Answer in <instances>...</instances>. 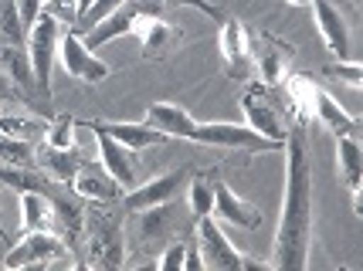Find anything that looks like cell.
Returning a JSON list of instances; mask_svg holds the SVG:
<instances>
[{
	"label": "cell",
	"instance_id": "obj_18",
	"mask_svg": "<svg viewBox=\"0 0 363 271\" xmlns=\"http://www.w3.org/2000/svg\"><path fill=\"white\" fill-rule=\"evenodd\" d=\"M34 160H38V166L45 170L51 180H58V183H65V187H72V180L79 176V170L89 163V156H85V149H79V146H68V149H55V146H34Z\"/></svg>",
	"mask_w": 363,
	"mask_h": 271
},
{
	"label": "cell",
	"instance_id": "obj_32",
	"mask_svg": "<svg viewBox=\"0 0 363 271\" xmlns=\"http://www.w3.org/2000/svg\"><path fill=\"white\" fill-rule=\"evenodd\" d=\"M17 4V17H21V28L24 31H31L38 14H41V7H45V0H14Z\"/></svg>",
	"mask_w": 363,
	"mask_h": 271
},
{
	"label": "cell",
	"instance_id": "obj_12",
	"mask_svg": "<svg viewBox=\"0 0 363 271\" xmlns=\"http://www.w3.org/2000/svg\"><path fill=\"white\" fill-rule=\"evenodd\" d=\"M58 54H62L65 71H68L72 79H82V81H102V79H109V64L95 58V51L89 48L85 41H82V34L65 31Z\"/></svg>",
	"mask_w": 363,
	"mask_h": 271
},
{
	"label": "cell",
	"instance_id": "obj_36",
	"mask_svg": "<svg viewBox=\"0 0 363 271\" xmlns=\"http://www.w3.org/2000/svg\"><path fill=\"white\" fill-rule=\"evenodd\" d=\"M163 4H184V7H197V11L207 17H221V11H218L214 4H207V0H163Z\"/></svg>",
	"mask_w": 363,
	"mask_h": 271
},
{
	"label": "cell",
	"instance_id": "obj_31",
	"mask_svg": "<svg viewBox=\"0 0 363 271\" xmlns=\"http://www.w3.org/2000/svg\"><path fill=\"white\" fill-rule=\"evenodd\" d=\"M184 258H187V241L174 238L167 244V251H160V265L163 268H184Z\"/></svg>",
	"mask_w": 363,
	"mask_h": 271
},
{
	"label": "cell",
	"instance_id": "obj_34",
	"mask_svg": "<svg viewBox=\"0 0 363 271\" xmlns=\"http://www.w3.org/2000/svg\"><path fill=\"white\" fill-rule=\"evenodd\" d=\"M17 98H24V96L17 92V85L11 81V75L0 68V102H17Z\"/></svg>",
	"mask_w": 363,
	"mask_h": 271
},
{
	"label": "cell",
	"instance_id": "obj_25",
	"mask_svg": "<svg viewBox=\"0 0 363 271\" xmlns=\"http://www.w3.org/2000/svg\"><path fill=\"white\" fill-rule=\"evenodd\" d=\"M214 176H218V170L187 176V204L194 210V217H207L214 210Z\"/></svg>",
	"mask_w": 363,
	"mask_h": 271
},
{
	"label": "cell",
	"instance_id": "obj_4",
	"mask_svg": "<svg viewBox=\"0 0 363 271\" xmlns=\"http://www.w3.org/2000/svg\"><path fill=\"white\" fill-rule=\"evenodd\" d=\"M160 14H163V0H126L109 17H102L82 41L92 51H99L102 45H109V41L123 38V34H136V28H140L146 17H160Z\"/></svg>",
	"mask_w": 363,
	"mask_h": 271
},
{
	"label": "cell",
	"instance_id": "obj_20",
	"mask_svg": "<svg viewBox=\"0 0 363 271\" xmlns=\"http://www.w3.org/2000/svg\"><path fill=\"white\" fill-rule=\"evenodd\" d=\"M140 41H143V54L146 58H163V54H170L177 48V28L174 24H167L163 17H146L140 28Z\"/></svg>",
	"mask_w": 363,
	"mask_h": 271
},
{
	"label": "cell",
	"instance_id": "obj_28",
	"mask_svg": "<svg viewBox=\"0 0 363 271\" xmlns=\"http://www.w3.org/2000/svg\"><path fill=\"white\" fill-rule=\"evenodd\" d=\"M75 129H79V122H75L72 115H55V119H48L45 143L55 146V149H68V146H79V143H75Z\"/></svg>",
	"mask_w": 363,
	"mask_h": 271
},
{
	"label": "cell",
	"instance_id": "obj_7",
	"mask_svg": "<svg viewBox=\"0 0 363 271\" xmlns=\"http://www.w3.org/2000/svg\"><path fill=\"white\" fill-rule=\"evenodd\" d=\"M177 234H180V210L174 207V200H163V204H153V207H146V210H136L133 238H136L143 255L160 251Z\"/></svg>",
	"mask_w": 363,
	"mask_h": 271
},
{
	"label": "cell",
	"instance_id": "obj_2",
	"mask_svg": "<svg viewBox=\"0 0 363 271\" xmlns=\"http://www.w3.org/2000/svg\"><path fill=\"white\" fill-rule=\"evenodd\" d=\"M126 224L116 204H89L85 207V231L82 238L89 244L85 265L92 268H119L126 261Z\"/></svg>",
	"mask_w": 363,
	"mask_h": 271
},
{
	"label": "cell",
	"instance_id": "obj_3",
	"mask_svg": "<svg viewBox=\"0 0 363 271\" xmlns=\"http://www.w3.org/2000/svg\"><path fill=\"white\" fill-rule=\"evenodd\" d=\"M62 34L65 28L55 21V17L41 11L34 28L28 31V58H31V71H34V81L41 88V96H51V68H55V54L62 48Z\"/></svg>",
	"mask_w": 363,
	"mask_h": 271
},
{
	"label": "cell",
	"instance_id": "obj_15",
	"mask_svg": "<svg viewBox=\"0 0 363 271\" xmlns=\"http://www.w3.org/2000/svg\"><path fill=\"white\" fill-rule=\"evenodd\" d=\"M218 221L231 224V227H241V231H255L262 227V214L258 207H252L248 200H241L228 183L221 180V173L214 176V210H211Z\"/></svg>",
	"mask_w": 363,
	"mask_h": 271
},
{
	"label": "cell",
	"instance_id": "obj_10",
	"mask_svg": "<svg viewBox=\"0 0 363 271\" xmlns=\"http://www.w3.org/2000/svg\"><path fill=\"white\" fill-rule=\"evenodd\" d=\"M82 129L95 132V143H99V163L112 173V180H116L123 190L136 187V173H140V149H129V146H123L119 139H112L99 122H82Z\"/></svg>",
	"mask_w": 363,
	"mask_h": 271
},
{
	"label": "cell",
	"instance_id": "obj_22",
	"mask_svg": "<svg viewBox=\"0 0 363 271\" xmlns=\"http://www.w3.org/2000/svg\"><path fill=\"white\" fill-rule=\"evenodd\" d=\"M21 231H55L58 234V221H55V207L45 193L24 190L21 193Z\"/></svg>",
	"mask_w": 363,
	"mask_h": 271
},
{
	"label": "cell",
	"instance_id": "obj_23",
	"mask_svg": "<svg viewBox=\"0 0 363 271\" xmlns=\"http://www.w3.org/2000/svg\"><path fill=\"white\" fill-rule=\"evenodd\" d=\"M99 126L109 132L112 139H119L123 146H129V149H146V146H160L167 143L170 136H163L160 129L146 126V122H99Z\"/></svg>",
	"mask_w": 363,
	"mask_h": 271
},
{
	"label": "cell",
	"instance_id": "obj_38",
	"mask_svg": "<svg viewBox=\"0 0 363 271\" xmlns=\"http://www.w3.org/2000/svg\"><path fill=\"white\" fill-rule=\"evenodd\" d=\"M92 4H95V0H79V17L89 14V11H92ZM75 24H79V21H75Z\"/></svg>",
	"mask_w": 363,
	"mask_h": 271
},
{
	"label": "cell",
	"instance_id": "obj_29",
	"mask_svg": "<svg viewBox=\"0 0 363 271\" xmlns=\"http://www.w3.org/2000/svg\"><path fill=\"white\" fill-rule=\"evenodd\" d=\"M119 4H126V0H95L92 11H89L85 17H79V24H75V28H68V31H75V34H82V38H85V34L92 31V28L99 24V21H102V17H109L112 11L119 7Z\"/></svg>",
	"mask_w": 363,
	"mask_h": 271
},
{
	"label": "cell",
	"instance_id": "obj_11",
	"mask_svg": "<svg viewBox=\"0 0 363 271\" xmlns=\"http://www.w3.org/2000/svg\"><path fill=\"white\" fill-rule=\"evenodd\" d=\"M187 170H174V173H163V176H153V180H146V183H136V187H129L123 193V207L129 214H136V210H146L153 207V204H163V200H174L177 193L187 187Z\"/></svg>",
	"mask_w": 363,
	"mask_h": 271
},
{
	"label": "cell",
	"instance_id": "obj_37",
	"mask_svg": "<svg viewBox=\"0 0 363 271\" xmlns=\"http://www.w3.org/2000/svg\"><path fill=\"white\" fill-rule=\"evenodd\" d=\"M353 214H357V217L363 214V193H360V187H353Z\"/></svg>",
	"mask_w": 363,
	"mask_h": 271
},
{
	"label": "cell",
	"instance_id": "obj_33",
	"mask_svg": "<svg viewBox=\"0 0 363 271\" xmlns=\"http://www.w3.org/2000/svg\"><path fill=\"white\" fill-rule=\"evenodd\" d=\"M330 75H340V79H347V81H353V85H357V81L363 79V68L350 58V62H336V64H333Z\"/></svg>",
	"mask_w": 363,
	"mask_h": 271
},
{
	"label": "cell",
	"instance_id": "obj_17",
	"mask_svg": "<svg viewBox=\"0 0 363 271\" xmlns=\"http://www.w3.org/2000/svg\"><path fill=\"white\" fill-rule=\"evenodd\" d=\"M255 45L258 48L252 51L255 54V64H258V75H262V85H282L285 81V71H289V62H292V48L272 38V34H255Z\"/></svg>",
	"mask_w": 363,
	"mask_h": 271
},
{
	"label": "cell",
	"instance_id": "obj_39",
	"mask_svg": "<svg viewBox=\"0 0 363 271\" xmlns=\"http://www.w3.org/2000/svg\"><path fill=\"white\" fill-rule=\"evenodd\" d=\"M0 241H4V244H14V241L7 238V231H4V224H0Z\"/></svg>",
	"mask_w": 363,
	"mask_h": 271
},
{
	"label": "cell",
	"instance_id": "obj_40",
	"mask_svg": "<svg viewBox=\"0 0 363 271\" xmlns=\"http://www.w3.org/2000/svg\"><path fill=\"white\" fill-rule=\"evenodd\" d=\"M289 4H296V7H299V4H309V0H289Z\"/></svg>",
	"mask_w": 363,
	"mask_h": 271
},
{
	"label": "cell",
	"instance_id": "obj_6",
	"mask_svg": "<svg viewBox=\"0 0 363 271\" xmlns=\"http://www.w3.org/2000/svg\"><path fill=\"white\" fill-rule=\"evenodd\" d=\"M197 248L204 258V268H218V271H238V268H269L265 261H252L238 251L231 241L224 238V231L218 227L214 214L197 217Z\"/></svg>",
	"mask_w": 363,
	"mask_h": 271
},
{
	"label": "cell",
	"instance_id": "obj_16",
	"mask_svg": "<svg viewBox=\"0 0 363 271\" xmlns=\"http://www.w3.org/2000/svg\"><path fill=\"white\" fill-rule=\"evenodd\" d=\"M313 11H316V24L319 34L326 41V48L336 54V62H350V28H347V17L343 11L336 7V0H309Z\"/></svg>",
	"mask_w": 363,
	"mask_h": 271
},
{
	"label": "cell",
	"instance_id": "obj_8",
	"mask_svg": "<svg viewBox=\"0 0 363 271\" xmlns=\"http://www.w3.org/2000/svg\"><path fill=\"white\" fill-rule=\"evenodd\" d=\"M241 112L248 115V126L255 132H262V136H269V139H279L285 143V119H282V109H279V102H275V92H272L269 85H262V81H252L248 88H245V96H241Z\"/></svg>",
	"mask_w": 363,
	"mask_h": 271
},
{
	"label": "cell",
	"instance_id": "obj_21",
	"mask_svg": "<svg viewBox=\"0 0 363 271\" xmlns=\"http://www.w3.org/2000/svg\"><path fill=\"white\" fill-rule=\"evenodd\" d=\"M313 115H319V122L330 129V132H336V136H353L357 126H360V119L350 115L347 109H340V102L330 98L323 88L313 92Z\"/></svg>",
	"mask_w": 363,
	"mask_h": 271
},
{
	"label": "cell",
	"instance_id": "obj_9",
	"mask_svg": "<svg viewBox=\"0 0 363 271\" xmlns=\"http://www.w3.org/2000/svg\"><path fill=\"white\" fill-rule=\"evenodd\" d=\"M72 251L68 241L55 231H24V238L11 244L4 255V268H28V265H45L55 258H65Z\"/></svg>",
	"mask_w": 363,
	"mask_h": 271
},
{
	"label": "cell",
	"instance_id": "obj_13",
	"mask_svg": "<svg viewBox=\"0 0 363 271\" xmlns=\"http://www.w3.org/2000/svg\"><path fill=\"white\" fill-rule=\"evenodd\" d=\"M252 34L248 28L235 21V17H228L224 21V31H221V51H224V71H228V79L235 81H248L252 75Z\"/></svg>",
	"mask_w": 363,
	"mask_h": 271
},
{
	"label": "cell",
	"instance_id": "obj_27",
	"mask_svg": "<svg viewBox=\"0 0 363 271\" xmlns=\"http://www.w3.org/2000/svg\"><path fill=\"white\" fill-rule=\"evenodd\" d=\"M0 163H11V166H38V160H34V143L14 139V136H4V132H0Z\"/></svg>",
	"mask_w": 363,
	"mask_h": 271
},
{
	"label": "cell",
	"instance_id": "obj_14",
	"mask_svg": "<svg viewBox=\"0 0 363 271\" xmlns=\"http://www.w3.org/2000/svg\"><path fill=\"white\" fill-rule=\"evenodd\" d=\"M72 190L79 193L82 200H89V204H119L123 200V187L112 180V173L102 166V163H85L79 170V176L72 180Z\"/></svg>",
	"mask_w": 363,
	"mask_h": 271
},
{
	"label": "cell",
	"instance_id": "obj_1",
	"mask_svg": "<svg viewBox=\"0 0 363 271\" xmlns=\"http://www.w3.org/2000/svg\"><path fill=\"white\" fill-rule=\"evenodd\" d=\"M285 200L282 221L275 234V255L272 268L302 271L309 265V244H313V166H309V143H306V122H292L285 132Z\"/></svg>",
	"mask_w": 363,
	"mask_h": 271
},
{
	"label": "cell",
	"instance_id": "obj_24",
	"mask_svg": "<svg viewBox=\"0 0 363 271\" xmlns=\"http://www.w3.org/2000/svg\"><path fill=\"white\" fill-rule=\"evenodd\" d=\"M336 163H340V176L350 190L360 187V173H363V149L353 136H340L336 139Z\"/></svg>",
	"mask_w": 363,
	"mask_h": 271
},
{
	"label": "cell",
	"instance_id": "obj_19",
	"mask_svg": "<svg viewBox=\"0 0 363 271\" xmlns=\"http://www.w3.org/2000/svg\"><path fill=\"white\" fill-rule=\"evenodd\" d=\"M146 126L160 129L163 136L190 139V132H194V126H197V119H194L184 105H174V102H153V105L146 109Z\"/></svg>",
	"mask_w": 363,
	"mask_h": 271
},
{
	"label": "cell",
	"instance_id": "obj_30",
	"mask_svg": "<svg viewBox=\"0 0 363 271\" xmlns=\"http://www.w3.org/2000/svg\"><path fill=\"white\" fill-rule=\"evenodd\" d=\"M41 11H48L62 28H75V21H79V0H45Z\"/></svg>",
	"mask_w": 363,
	"mask_h": 271
},
{
	"label": "cell",
	"instance_id": "obj_5",
	"mask_svg": "<svg viewBox=\"0 0 363 271\" xmlns=\"http://www.w3.org/2000/svg\"><path fill=\"white\" fill-rule=\"evenodd\" d=\"M190 143L221 146V149H241V153H275L285 143L269 139L252 126H235V122H197L190 132Z\"/></svg>",
	"mask_w": 363,
	"mask_h": 271
},
{
	"label": "cell",
	"instance_id": "obj_35",
	"mask_svg": "<svg viewBox=\"0 0 363 271\" xmlns=\"http://www.w3.org/2000/svg\"><path fill=\"white\" fill-rule=\"evenodd\" d=\"M184 268L190 271H201L204 268V258H201V248H197V238L187 241V258H184Z\"/></svg>",
	"mask_w": 363,
	"mask_h": 271
},
{
	"label": "cell",
	"instance_id": "obj_26",
	"mask_svg": "<svg viewBox=\"0 0 363 271\" xmlns=\"http://www.w3.org/2000/svg\"><path fill=\"white\" fill-rule=\"evenodd\" d=\"M0 132L14 136V139L38 143V139H45L48 119H38V115H0Z\"/></svg>",
	"mask_w": 363,
	"mask_h": 271
}]
</instances>
